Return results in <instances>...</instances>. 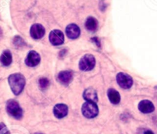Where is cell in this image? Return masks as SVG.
I'll return each instance as SVG.
<instances>
[{
    "label": "cell",
    "instance_id": "obj_5",
    "mask_svg": "<svg viewBox=\"0 0 157 134\" xmlns=\"http://www.w3.org/2000/svg\"><path fill=\"white\" fill-rule=\"evenodd\" d=\"M118 84L124 89H129L133 85V79L130 75L125 73H119L117 76Z\"/></svg>",
    "mask_w": 157,
    "mask_h": 134
},
{
    "label": "cell",
    "instance_id": "obj_19",
    "mask_svg": "<svg viewBox=\"0 0 157 134\" xmlns=\"http://www.w3.org/2000/svg\"><path fill=\"white\" fill-rule=\"evenodd\" d=\"M144 134H154V133H153L152 131H150V130H148V131L145 132V133Z\"/></svg>",
    "mask_w": 157,
    "mask_h": 134
},
{
    "label": "cell",
    "instance_id": "obj_11",
    "mask_svg": "<svg viewBox=\"0 0 157 134\" xmlns=\"http://www.w3.org/2000/svg\"><path fill=\"white\" fill-rule=\"evenodd\" d=\"M67 107L64 104H57L55 107H54V115L57 118L64 117L67 116Z\"/></svg>",
    "mask_w": 157,
    "mask_h": 134
},
{
    "label": "cell",
    "instance_id": "obj_1",
    "mask_svg": "<svg viewBox=\"0 0 157 134\" xmlns=\"http://www.w3.org/2000/svg\"><path fill=\"white\" fill-rule=\"evenodd\" d=\"M9 84L15 95L21 93L25 84V79L21 74H13L9 77Z\"/></svg>",
    "mask_w": 157,
    "mask_h": 134
},
{
    "label": "cell",
    "instance_id": "obj_18",
    "mask_svg": "<svg viewBox=\"0 0 157 134\" xmlns=\"http://www.w3.org/2000/svg\"><path fill=\"white\" fill-rule=\"evenodd\" d=\"M6 132H8V130L6 125L4 124H2V123H1L0 124V134H5Z\"/></svg>",
    "mask_w": 157,
    "mask_h": 134
},
{
    "label": "cell",
    "instance_id": "obj_6",
    "mask_svg": "<svg viewBox=\"0 0 157 134\" xmlns=\"http://www.w3.org/2000/svg\"><path fill=\"white\" fill-rule=\"evenodd\" d=\"M49 40L53 45H60L64 42V37L60 30H53L49 35Z\"/></svg>",
    "mask_w": 157,
    "mask_h": 134
},
{
    "label": "cell",
    "instance_id": "obj_7",
    "mask_svg": "<svg viewBox=\"0 0 157 134\" xmlns=\"http://www.w3.org/2000/svg\"><path fill=\"white\" fill-rule=\"evenodd\" d=\"M45 33L44 28L40 24H35L31 27L30 35L34 39H40Z\"/></svg>",
    "mask_w": 157,
    "mask_h": 134
},
{
    "label": "cell",
    "instance_id": "obj_14",
    "mask_svg": "<svg viewBox=\"0 0 157 134\" xmlns=\"http://www.w3.org/2000/svg\"><path fill=\"white\" fill-rule=\"evenodd\" d=\"M107 96L110 102L113 104H119L121 101V95L114 89H109L107 91Z\"/></svg>",
    "mask_w": 157,
    "mask_h": 134
},
{
    "label": "cell",
    "instance_id": "obj_12",
    "mask_svg": "<svg viewBox=\"0 0 157 134\" xmlns=\"http://www.w3.org/2000/svg\"><path fill=\"white\" fill-rule=\"evenodd\" d=\"M58 78L61 84H64V85H67L72 81L73 76H72L71 72L67 71H64L60 72Z\"/></svg>",
    "mask_w": 157,
    "mask_h": 134
},
{
    "label": "cell",
    "instance_id": "obj_2",
    "mask_svg": "<svg viewBox=\"0 0 157 134\" xmlns=\"http://www.w3.org/2000/svg\"><path fill=\"white\" fill-rule=\"evenodd\" d=\"M6 110L8 113L15 119L20 120L23 116L22 109L19 106L18 103L14 100H10L6 104Z\"/></svg>",
    "mask_w": 157,
    "mask_h": 134
},
{
    "label": "cell",
    "instance_id": "obj_9",
    "mask_svg": "<svg viewBox=\"0 0 157 134\" xmlns=\"http://www.w3.org/2000/svg\"><path fill=\"white\" fill-rule=\"evenodd\" d=\"M66 34L69 38L75 39L79 37L80 34H81V30L77 25L70 24L66 28Z\"/></svg>",
    "mask_w": 157,
    "mask_h": 134
},
{
    "label": "cell",
    "instance_id": "obj_20",
    "mask_svg": "<svg viewBox=\"0 0 157 134\" xmlns=\"http://www.w3.org/2000/svg\"><path fill=\"white\" fill-rule=\"evenodd\" d=\"M5 134H10V133H9V131H8V132H6V133H5Z\"/></svg>",
    "mask_w": 157,
    "mask_h": 134
},
{
    "label": "cell",
    "instance_id": "obj_17",
    "mask_svg": "<svg viewBox=\"0 0 157 134\" xmlns=\"http://www.w3.org/2000/svg\"><path fill=\"white\" fill-rule=\"evenodd\" d=\"M49 85V81L47 78H41L39 80V86L42 90L46 89Z\"/></svg>",
    "mask_w": 157,
    "mask_h": 134
},
{
    "label": "cell",
    "instance_id": "obj_13",
    "mask_svg": "<svg viewBox=\"0 0 157 134\" xmlns=\"http://www.w3.org/2000/svg\"><path fill=\"white\" fill-rule=\"evenodd\" d=\"M84 98L87 101L96 103L98 100V94H97L96 90H94L93 88H88L84 90Z\"/></svg>",
    "mask_w": 157,
    "mask_h": 134
},
{
    "label": "cell",
    "instance_id": "obj_3",
    "mask_svg": "<svg viewBox=\"0 0 157 134\" xmlns=\"http://www.w3.org/2000/svg\"><path fill=\"white\" fill-rule=\"evenodd\" d=\"M82 113L85 117L87 118H94L98 116V107L95 104V103L87 102L84 103L82 106Z\"/></svg>",
    "mask_w": 157,
    "mask_h": 134
},
{
    "label": "cell",
    "instance_id": "obj_10",
    "mask_svg": "<svg viewBox=\"0 0 157 134\" xmlns=\"http://www.w3.org/2000/svg\"><path fill=\"white\" fill-rule=\"evenodd\" d=\"M138 108L142 113H150L154 111L155 107L153 103L147 100H144L140 102Z\"/></svg>",
    "mask_w": 157,
    "mask_h": 134
},
{
    "label": "cell",
    "instance_id": "obj_16",
    "mask_svg": "<svg viewBox=\"0 0 157 134\" xmlns=\"http://www.w3.org/2000/svg\"><path fill=\"white\" fill-rule=\"evenodd\" d=\"M85 26L87 30L90 31V32H94L98 29V21L93 17H89L86 20Z\"/></svg>",
    "mask_w": 157,
    "mask_h": 134
},
{
    "label": "cell",
    "instance_id": "obj_4",
    "mask_svg": "<svg viewBox=\"0 0 157 134\" xmlns=\"http://www.w3.org/2000/svg\"><path fill=\"white\" fill-rule=\"evenodd\" d=\"M95 58L92 55H86L79 62V67L81 71H88L92 70L95 66Z\"/></svg>",
    "mask_w": 157,
    "mask_h": 134
},
{
    "label": "cell",
    "instance_id": "obj_8",
    "mask_svg": "<svg viewBox=\"0 0 157 134\" xmlns=\"http://www.w3.org/2000/svg\"><path fill=\"white\" fill-rule=\"evenodd\" d=\"M40 55L35 51H31L25 59V64L29 67H35L40 62Z\"/></svg>",
    "mask_w": 157,
    "mask_h": 134
},
{
    "label": "cell",
    "instance_id": "obj_15",
    "mask_svg": "<svg viewBox=\"0 0 157 134\" xmlns=\"http://www.w3.org/2000/svg\"><path fill=\"white\" fill-rule=\"evenodd\" d=\"M12 61V54L9 51H5L0 57V62L4 66L10 65Z\"/></svg>",
    "mask_w": 157,
    "mask_h": 134
}]
</instances>
